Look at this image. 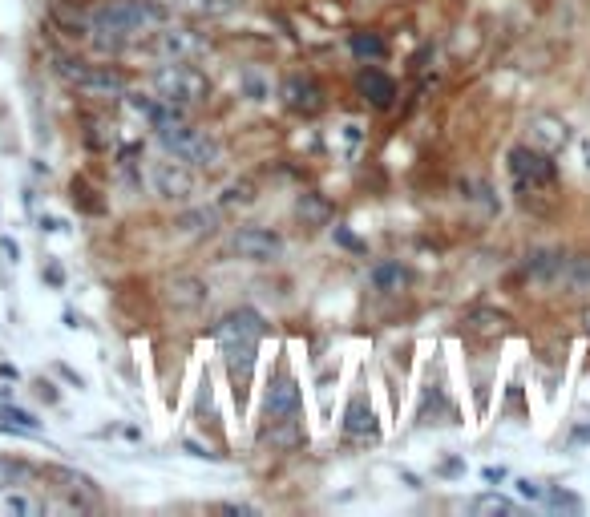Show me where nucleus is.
<instances>
[{"label":"nucleus","instance_id":"obj_1","mask_svg":"<svg viewBox=\"0 0 590 517\" xmlns=\"http://www.w3.org/2000/svg\"><path fill=\"white\" fill-rule=\"evenodd\" d=\"M158 21V13L150 5H138V0H110L89 17V37L102 49H122L134 33L150 29Z\"/></svg>","mask_w":590,"mask_h":517},{"label":"nucleus","instance_id":"obj_2","mask_svg":"<svg viewBox=\"0 0 590 517\" xmlns=\"http://www.w3.org/2000/svg\"><path fill=\"white\" fill-rule=\"evenodd\" d=\"M154 130H158V142L166 146V154L182 158L186 166H203V170H211V166L223 162V146H219V138H211L207 130L186 126L182 118H166V122H158Z\"/></svg>","mask_w":590,"mask_h":517},{"label":"nucleus","instance_id":"obj_3","mask_svg":"<svg viewBox=\"0 0 590 517\" xmlns=\"http://www.w3.org/2000/svg\"><path fill=\"white\" fill-rule=\"evenodd\" d=\"M263 340V320L255 312H231L223 324H219V348H223V360L231 368V376H247L251 364H255V348Z\"/></svg>","mask_w":590,"mask_h":517},{"label":"nucleus","instance_id":"obj_4","mask_svg":"<svg viewBox=\"0 0 590 517\" xmlns=\"http://www.w3.org/2000/svg\"><path fill=\"white\" fill-rule=\"evenodd\" d=\"M154 89H158L162 101H170V106H199V101H207V93H211L207 77L194 65H186V61L162 65L154 73Z\"/></svg>","mask_w":590,"mask_h":517},{"label":"nucleus","instance_id":"obj_5","mask_svg":"<svg viewBox=\"0 0 590 517\" xmlns=\"http://www.w3.org/2000/svg\"><path fill=\"white\" fill-rule=\"evenodd\" d=\"M510 174L518 178V186L526 194H554V186H558V174H554L550 154H542V150H534L526 142L510 150Z\"/></svg>","mask_w":590,"mask_h":517},{"label":"nucleus","instance_id":"obj_6","mask_svg":"<svg viewBox=\"0 0 590 517\" xmlns=\"http://www.w3.org/2000/svg\"><path fill=\"white\" fill-rule=\"evenodd\" d=\"M57 73H61V77H69V81H73L81 93H89V97H118V93L126 89L122 73H114V69H102V65L61 61V65H57Z\"/></svg>","mask_w":590,"mask_h":517},{"label":"nucleus","instance_id":"obj_7","mask_svg":"<svg viewBox=\"0 0 590 517\" xmlns=\"http://www.w3.org/2000/svg\"><path fill=\"white\" fill-rule=\"evenodd\" d=\"M150 186L158 198L166 202H186L194 194V186H199V178H194V166H186L182 158H166V162H154L150 166Z\"/></svg>","mask_w":590,"mask_h":517},{"label":"nucleus","instance_id":"obj_8","mask_svg":"<svg viewBox=\"0 0 590 517\" xmlns=\"http://www.w3.org/2000/svg\"><path fill=\"white\" fill-rule=\"evenodd\" d=\"M570 126L558 118V114H534L530 122H526V146H534V150H542V154H562L566 146H570Z\"/></svg>","mask_w":590,"mask_h":517},{"label":"nucleus","instance_id":"obj_9","mask_svg":"<svg viewBox=\"0 0 590 517\" xmlns=\"http://www.w3.org/2000/svg\"><path fill=\"white\" fill-rule=\"evenodd\" d=\"M231 251L247 263H275L283 255V239L275 231H263V227H243V231H235Z\"/></svg>","mask_w":590,"mask_h":517},{"label":"nucleus","instance_id":"obj_10","mask_svg":"<svg viewBox=\"0 0 590 517\" xmlns=\"http://www.w3.org/2000/svg\"><path fill=\"white\" fill-rule=\"evenodd\" d=\"M263 408H267L271 425H291L295 417H300V388H295V380L291 376H275L271 388H267Z\"/></svg>","mask_w":590,"mask_h":517},{"label":"nucleus","instance_id":"obj_11","mask_svg":"<svg viewBox=\"0 0 590 517\" xmlns=\"http://www.w3.org/2000/svg\"><path fill=\"white\" fill-rule=\"evenodd\" d=\"M546 287H558L566 295H590V255H562Z\"/></svg>","mask_w":590,"mask_h":517},{"label":"nucleus","instance_id":"obj_12","mask_svg":"<svg viewBox=\"0 0 590 517\" xmlns=\"http://www.w3.org/2000/svg\"><path fill=\"white\" fill-rule=\"evenodd\" d=\"M154 49H158V57H166V61H190V57L207 53V41H203L199 33H190V29H166V33H158Z\"/></svg>","mask_w":590,"mask_h":517},{"label":"nucleus","instance_id":"obj_13","mask_svg":"<svg viewBox=\"0 0 590 517\" xmlns=\"http://www.w3.org/2000/svg\"><path fill=\"white\" fill-rule=\"evenodd\" d=\"M166 303L178 307V312L203 307L207 303V283L194 279V275H174V279H166Z\"/></svg>","mask_w":590,"mask_h":517},{"label":"nucleus","instance_id":"obj_14","mask_svg":"<svg viewBox=\"0 0 590 517\" xmlns=\"http://www.w3.org/2000/svg\"><path fill=\"white\" fill-rule=\"evenodd\" d=\"M356 85H360V93L372 101V106H380V110L388 106L392 97H397V85H392V77H384L380 69H364Z\"/></svg>","mask_w":590,"mask_h":517},{"label":"nucleus","instance_id":"obj_15","mask_svg":"<svg viewBox=\"0 0 590 517\" xmlns=\"http://www.w3.org/2000/svg\"><path fill=\"white\" fill-rule=\"evenodd\" d=\"M283 93H287V106L291 110H304V114H316L324 101H320V89L312 85V81H300V77H291L287 85H283Z\"/></svg>","mask_w":590,"mask_h":517},{"label":"nucleus","instance_id":"obj_16","mask_svg":"<svg viewBox=\"0 0 590 517\" xmlns=\"http://www.w3.org/2000/svg\"><path fill=\"white\" fill-rule=\"evenodd\" d=\"M372 287L380 295H401L409 287V271L401 263H380V267H372Z\"/></svg>","mask_w":590,"mask_h":517},{"label":"nucleus","instance_id":"obj_17","mask_svg":"<svg viewBox=\"0 0 590 517\" xmlns=\"http://www.w3.org/2000/svg\"><path fill=\"white\" fill-rule=\"evenodd\" d=\"M178 231L182 235H215L219 231V211H207V206H199V211H186L178 219Z\"/></svg>","mask_w":590,"mask_h":517},{"label":"nucleus","instance_id":"obj_18","mask_svg":"<svg viewBox=\"0 0 590 517\" xmlns=\"http://www.w3.org/2000/svg\"><path fill=\"white\" fill-rule=\"evenodd\" d=\"M344 429H348L352 437H368V433H376V417H372V408H368L364 400H352V404H348Z\"/></svg>","mask_w":590,"mask_h":517},{"label":"nucleus","instance_id":"obj_19","mask_svg":"<svg viewBox=\"0 0 590 517\" xmlns=\"http://www.w3.org/2000/svg\"><path fill=\"white\" fill-rule=\"evenodd\" d=\"M178 5L194 17H227V13H235L239 0H178Z\"/></svg>","mask_w":590,"mask_h":517},{"label":"nucleus","instance_id":"obj_20","mask_svg":"<svg viewBox=\"0 0 590 517\" xmlns=\"http://www.w3.org/2000/svg\"><path fill=\"white\" fill-rule=\"evenodd\" d=\"M33 469L25 461H9V457H0V489H17L21 481H29Z\"/></svg>","mask_w":590,"mask_h":517},{"label":"nucleus","instance_id":"obj_21","mask_svg":"<svg viewBox=\"0 0 590 517\" xmlns=\"http://www.w3.org/2000/svg\"><path fill=\"white\" fill-rule=\"evenodd\" d=\"M469 509H473V513H514L518 505H514L510 497H502V493H489V497H477Z\"/></svg>","mask_w":590,"mask_h":517},{"label":"nucleus","instance_id":"obj_22","mask_svg":"<svg viewBox=\"0 0 590 517\" xmlns=\"http://www.w3.org/2000/svg\"><path fill=\"white\" fill-rule=\"evenodd\" d=\"M0 421H9L13 429H29V433H37V429H41V421L33 417V412H21V408H13V404L0 408Z\"/></svg>","mask_w":590,"mask_h":517},{"label":"nucleus","instance_id":"obj_23","mask_svg":"<svg viewBox=\"0 0 590 517\" xmlns=\"http://www.w3.org/2000/svg\"><path fill=\"white\" fill-rule=\"evenodd\" d=\"M295 211H300V219H312V223H328V206L316 198V194H304L300 198V206H295Z\"/></svg>","mask_w":590,"mask_h":517},{"label":"nucleus","instance_id":"obj_24","mask_svg":"<svg viewBox=\"0 0 590 517\" xmlns=\"http://www.w3.org/2000/svg\"><path fill=\"white\" fill-rule=\"evenodd\" d=\"M352 53H356V57H384V41H380V37L356 33V37H352Z\"/></svg>","mask_w":590,"mask_h":517},{"label":"nucleus","instance_id":"obj_25","mask_svg":"<svg viewBox=\"0 0 590 517\" xmlns=\"http://www.w3.org/2000/svg\"><path fill=\"white\" fill-rule=\"evenodd\" d=\"M255 202V186L251 182H235L227 194H223V206H251Z\"/></svg>","mask_w":590,"mask_h":517},{"label":"nucleus","instance_id":"obj_26","mask_svg":"<svg viewBox=\"0 0 590 517\" xmlns=\"http://www.w3.org/2000/svg\"><path fill=\"white\" fill-rule=\"evenodd\" d=\"M0 513H41L33 497H0Z\"/></svg>","mask_w":590,"mask_h":517},{"label":"nucleus","instance_id":"obj_27","mask_svg":"<svg viewBox=\"0 0 590 517\" xmlns=\"http://www.w3.org/2000/svg\"><path fill=\"white\" fill-rule=\"evenodd\" d=\"M473 324H477L481 332H502V328H506V316H473Z\"/></svg>","mask_w":590,"mask_h":517},{"label":"nucleus","instance_id":"obj_28","mask_svg":"<svg viewBox=\"0 0 590 517\" xmlns=\"http://www.w3.org/2000/svg\"><path fill=\"white\" fill-rule=\"evenodd\" d=\"M550 505H554V509H570V513H578V509H582V501H578V497H570V493H554V497H550Z\"/></svg>","mask_w":590,"mask_h":517},{"label":"nucleus","instance_id":"obj_29","mask_svg":"<svg viewBox=\"0 0 590 517\" xmlns=\"http://www.w3.org/2000/svg\"><path fill=\"white\" fill-rule=\"evenodd\" d=\"M45 279H49L53 287H61V283H65V271H61L57 263H49V267H45Z\"/></svg>","mask_w":590,"mask_h":517},{"label":"nucleus","instance_id":"obj_30","mask_svg":"<svg viewBox=\"0 0 590 517\" xmlns=\"http://www.w3.org/2000/svg\"><path fill=\"white\" fill-rule=\"evenodd\" d=\"M344 142H348V150L360 142V126H356V122H348V126H344Z\"/></svg>","mask_w":590,"mask_h":517},{"label":"nucleus","instance_id":"obj_31","mask_svg":"<svg viewBox=\"0 0 590 517\" xmlns=\"http://www.w3.org/2000/svg\"><path fill=\"white\" fill-rule=\"evenodd\" d=\"M336 239H340V243H344V247H352V251H360V243H356V239H352V235H348V231H344V227H336Z\"/></svg>","mask_w":590,"mask_h":517},{"label":"nucleus","instance_id":"obj_32","mask_svg":"<svg viewBox=\"0 0 590 517\" xmlns=\"http://www.w3.org/2000/svg\"><path fill=\"white\" fill-rule=\"evenodd\" d=\"M582 162H586V170H590V142H582Z\"/></svg>","mask_w":590,"mask_h":517},{"label":"nucleus","instance_id":"obj_33","mask_svg":"<svg viewBox=\"0 0 590 517\" xmlns=\"http://www.w3.org/2000/svg\"><path fill=\"white\" fill-rule=\"evenodd\" d=\"M586 324H590V320H586Z\"/></svg>","mask_w":590,"mask_h":517}]
</instances>
